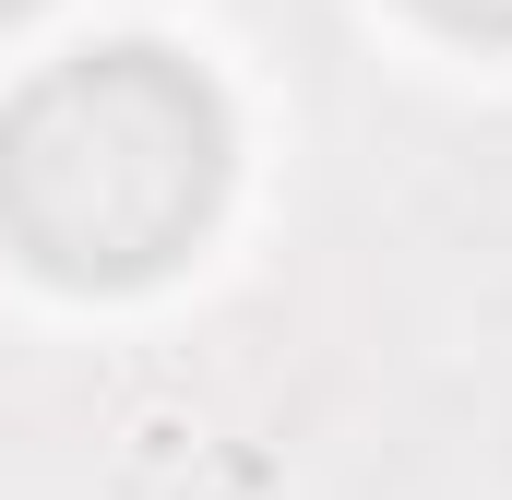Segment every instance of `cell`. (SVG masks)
I'll return each mask as SVG.
<instances>
[{"mask_svg": "<svg viewBox=\"0 0 512 500\" xmlns=\"http://www.w3.org/2000/svg\"><path fill=\"white\" fill-rule=\"evenodd\" d=\"M227 203V96L167 48L48 60L0 108V239L60 286H143Z\"/></svg>", "mask_w": 512, "mask_h": 500, "instance_id": "6da1fadb", "label": "cell"}, {"mask_svg": "<svg viewBox=\"0 0 512 500\" xmlns=\"http://www.w3.org/2000/svg\"><path fill=\"white\" fill-rule=\"evenodd\" d=\"M429 24H453V36H512V0H417Z\"/></svg>", "mask_w": 512, "mask_h": 500, "instance_id": "7a4b0ae2", "label": "cell"}, {"mask_svg": "<svg viewBox=\"0 0 512 500\" xmlns=\"http://www.w3.org/2000/svg\"><path fill=\"white\" fill-rule=\"evenodd\" d=\"M24 12H36V0H0V24H24Z\"/></svg>", "mask_w": 512, "mask_h": 500, "instance_id": "3957f363", "label": "cell"}]
</instances>
